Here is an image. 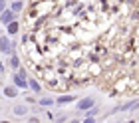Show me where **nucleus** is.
I'll list each match as a JSON object with an SVG mask.
<instances>
[{
    "mask_svg": "<svg viewBox=\"0 0 139 123\" xmlns=\"http://www.w3.org/2000/svg\"><path fill=\"white\" fill-rule=\"evenodd\" d=\"M91 105H94V101H91V99H84V101H80V109L91 107Z\"/></svg>",
    "mask_w": 139,
    "mask_h": 123,
    "instance_id": "1",
    "label": "nucleus"
},
{
    "mask_svg": "<svg viewBox=\"0 0 139 123\" xmlns=\"http://www.w3.org/2000/svg\"><path fill=\"white\" fill-rule=\"evenodd\" d=\"M14 113H16V115H24V113H26V107L18 105V107H14Z\"/></svg>",
    "mask_w": 139,
    "mask_h": 123,
    "instance_id": "2",
    "label": "nucleus"
},
{
    "mask_svg": "<svg viewBox=\"0 0 139 123\" xmlns=\"http://www.w3.org/2000/svg\"><path fill=\"white\" fill-rule=\"evenodd\" d=\"M2 20H4V22H10V20H12V12H6V14L2 16Z\"/></svg>",
    "mask_w": 139,
    "mask_h": 123,
    "instance_id": "3",
    "label": "nucleus"
},
{
    "mask_svg": "<svg viewBox=\"0 0 139 123\" xmlns=\"http://www.w3.org/2000/svg\"><path fill=\"white\" fill-rule=\"evenodd\" d=\"M16 28H18L16 24H10V28H8V30H10V34H14V32H16Z\"/></svg>",
    "mask_w": 139,
    "mask_h": 123,
    "instance_id": "4",
    "label": "nucleus"
},
{
    "mask_svg": "<svg viewBox=\"0 0 139 123\" xmlns=\"http://www.w3.org/2000/svg\"><path fill=\"white\" fill-rule=\"evenodd\" d=\"M2 123H10V121H2Z\"/></svg>",
    "mask_w": 139,
    "mask_h": 123,
    "instance_id": "5",
    "label": "nucleus"
},
{
    "mask_svg": "<svg viewBox=\"0 0 139 123\" xmlns=\"http://www.w3.org/2000/svg\"><path fill=\"white\" fill-rule=\"evenodd\" d=\"M72 123H78V121H72Z\"/></svg>",
    "mask_w": 139,
    "mask_h": 123,
    "instance_id": "6",
    "label": "nucleus"
}]
</instances>
